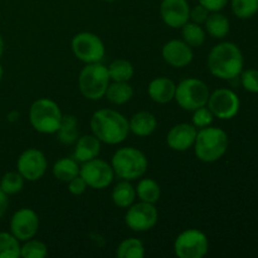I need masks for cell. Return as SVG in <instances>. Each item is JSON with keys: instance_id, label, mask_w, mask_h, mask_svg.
Returning <instances> with one entry per match:
<instances>
[{"instance_id": "1", "label": "cell", "mask_w": 258, "mask_h": 258, "mask_svg": "<svg viewBox=\"0 0 258 258\" xmlns=\"http://www.w3.org/2000/svg\"><path fill=\"white\" fill-rule=\"evenodd\" d=\"M91 130L101 143L117 145L127 138L130 126L122 113L111 108L96 111L91 117Z\"/></svg>"}, {"instance_id": "2", "label": "cell", "mask_w": 258, "mask_h": 258, "mask_svg": "<svg viewBox=\"0 0 258 258\" xmlns=\"http://www.w3.org/2000/svg\"><path fill=\"white\" fill-rule=\"evenodd\" d=\"M209 72L221 80H233L243 70V54L238 45L223 42L214 45L207 59Z\"/></svg>"}, {"instance_id": "3", "label": "cell", "mask_w": 258, "mask_h": 258, "mask_svg": "<svg viewBox=\"0 0 258 258\" xmlns=\"http://www.w3.org/2000/svg\"><path fill=\"white\" fill-rule=\"evenodd\" d=\"M228 144L229 140L226 131L219 127L207 126L197 133L193 145L194 153L203 163H214L226 154Z\"/></svg>"}, {"instance_id": "4", "label": "cell", "mask_w": 258, "mask_h": 258, "mask_svg": "<svg viewBox=\"0 0 258 258\" xmlns=\"http://www.w3.org/2000/svg\"><path fill=\"white\" fill-rule=\"evenodd\" d=\"M111 166L113 173L122 180H135L141 178L148 170V159L139 149L126 146L113 154Z\"/></svg>"}, {"instance_id": "5", "label": "cell", "mask_w": 258, "mask_h": 258, "mask_svg": "<svg viewBox=\"0 0 258 258\" xmlns=\"http://www.w3.org/2000/svg\"><path fill=\"white\" fill-rule=\"evenodd\" d=\"M110 80L108 70L105 64L101 62L90 63L83 67L78 76V87L83 97L97 101L105 96Z\"/></svg>"}, {"instance_id": "6", "label": "cell", "mask_w": 258, "mask_h": 258, "mask_svg": "<svg viewBox=\"0 0 258 258\" xmlns=\"http://www.w3.org/2000/svg\"><path fill=\"white\" fill-rule=\"evenodd\" d=\"M60 108L49 98H39L30 106L29 120L33 128L40 134H55L62 121Z\"/></svg>"}, {"instance_id": "7", "label": "cell", "mask_w": 258, "mask_h": 258, "mask_svg": "<svg viewBox=\"0 0 258 258\" xmlns=\"http://www.w3.org/2000/svg\"><path fill=\"white\" fill-rule=\"evenodd\" d=\"M209 98V88L198 78H186L176 86L175 97L179 106L185 111H194L207 105Z\"/></svg>"}, {"instance_id": "8", "label": "cell", "mask_w": 258, "mask_h": 258, "mask_svg": "<svg viewBox=\"0 0 258 258\" xmlns=\"http://www.w3.org/2000/svg\"><path fill=\"white\" fill-rule=\"evenodd\" d=\"M71 45L76 58L86 64L101 62L105 57V44L101 38L93 33H78L73 37Z\"/></svg>"}, {"instance_id": "9", "label": "cell", "mask_w": 258, "mask_h": 258, "mask_svg": "<svg viewBox=\"0 0 258 258\" xmlns=\"http://www.w3.org/2000/svg\"><path fill=\"white\" fill-rule=\"evenodd\" d=\"M208 238L199 229H186L174 242V252L179 258H202L208 253Z\"/></svg>"}, {"instance_id": "10", "label": "cell", "mask_w": 258, "mask_h": 258, "mask_svg": "<svg viewBox=\"0 0 258 258\" xmlns=\"http://www.w3.org/2000/svg\"><path fill=\"white\" fill-rule=\"evenodd\" d=\"M80 175L90 188L106 189L112 183L115 173L110 164L95 158L82 163V166H80Z\"/></svg>"}, {"instance_id": "11", "label": "cell", "mask_w": 258, "mask_h": 258, "mask_svg": "<svg viewBox=\"0 0 258 258\" xmlns=\"http://www.w3.org/2000/svg\"><path fill=\"white\" fill-rule=\"evenodd\" d=\"M159 213L155 206L146 202L131 204L125 216V223L131 231L146 232L150 231L158 223Z\"/></svg>"}, {"instance_id": "12", "label": "cell", "mask_w": 258, "mask_h": 258, "mask_svg": "<svg viewBox=\"0 0 258 258\" xmlns=\"http://www.w3.org/2000/svg\"><path fill=\"white\" fill-rule=\"evenodd\" d=\"M207 105L214 117H218L221 120H229L238 113L241 102H239L238 96L232 90L219 88L209 95Z\"/></svg>"}, {"instance_id": "13", "label": "cell", "mask_w": 258, "mask_h": 258, "mask_svg": "<svg viewBox=\"0 0 258 258\" xmlns=\"http://www.w3.org/2000/svg\"><path fill=\"white\" fill-rule=\"evenodd\" d=\"M18 173L28 181H37L47 170V159L38 149H28L23 151L17 161Z\"/></svg>"}, {"instance_id": "14", "label": "cell", "mask_w": 258, "mask_h": 258, "mask_svg": "<svg viewBox=\"0 0 258 258\" xmlns=\"http://www.w3.org/2000/svg\"><path fill=\"white\" fill-rule=\"evenodd\" d=\"M39 218L30 208H22L13 214L10 219V232L18 241H28L38 233Z\"/></svg>"}, {"instance_id": "15", "label": "cell", "mask_w": 258, "mask_h": 258, "mask_svg": "<svg viewBox=\"0 0 258 258\" xmlns=\"http://www.w3.org/2000/svg\"><path fill=\"white\" fill-rule=\"evenodd\" d=\"M160 15L168 27L181 28L190 19V8L186 0H163Z\"/></svg>"}, {"instance_id": "16", "label": "cell", "mask_w": 258, "mask_h": 258, "mask_svg": "<svg viewBox=\"0 0 258 258\" xmlns=\"http://www.w3.org/2000/svg\"><path fill=\"white\" fill-rule=\"evenodd\" d=\"M163 58L168 64L175 68H183L193 60V50L184 40L173 39L163 47Z\"/></svg>"}, {"instance_id": "17", "label": "cell", "mask_w": 258, "mask_h": 258, "mask_svg": "<svg viewBox=\"0 0 258 258\" xmlns=\"http://www.w3.org/2000/svg\"><path fill=\"white\" fill-rule=\"evenodd\" d=\"M197 127L190 123H178L169 130L166 144L175 151H186L194 145L197 138Z\"/></svg>"}, {"instance_id": "18", "label": "cell", "mask_w": 258, "mask_h": 258, "mask_svg": "<svg viewBox=\"0 0 258 258\" xmlns=\"http://www.w3.org/2000/svg\"><path fill=\"white\" fill-rule=\"evenodd\" d=\"M176 85L166 77H158L149 83L148 93L156 103H168L175 97Z\"/></svg>"}, {"instance_id": "19", "label": "cell", "mask_w": 258, "mask_h": 258, "mask_svg": "<svg viewBox=\"0 0 258 258\" xmlns=\"http://www.w3.org/2000/svg\"><path fill=\"white\" fill-rule=\"evenodd\" d=\"M101 151V141L95 135H85L76 141L73 159L78 163H86L97 158Z\"/></svg>"}, {"instance_id": "20", "label": "cell", "mask_w": 258, "mask_h": 258, "mask_svg": "<svg viewBox=\"0 0 258 258\" xmlns=\"http://www.w3.org/2000/svg\"><path fill=\"white\" fill-rule=\"evenodd\" d=\"M128 126H130L131 133L135 134L136 136L145 138V136L151 135L156 130L158 121H156V117L151 112L140 111V112L135 113L131 117Z\"/></svg>"}, {"instance_id": "21", "label": "cell", "mask_w": 258, "mask_h": 258, "mask_svg": "<svg viewBox=\"0 0 258 258\" xmlns=\"http://www.w3.org/2000/svg\"><path fill=\"white\" fill-rule=\"evenodd\" d=\"M204 24H206L207 33L213 38H217V39L227 37V34L229 33V28H231L228 18L219 12H212V14H209L204 22Z\"/></svg>"}, {"instance_id": "22", "label": "cell", "mask_w": 258, "mask_h": 258, "mask_svg": "<svg viewBox=\"0 0 258 258\" xmlns=\"http://www.w3.org/2000/svg\"><path fill=\"white\" fill-rule=\"evenodd\" d=\"M52 171L55 179L68 183L73 178L80 175V165H78V161L76 159L63 158L55 161Z\"/></svg>"}, {"instance_id": "23", "label": "cell", "mask_w": 258, "mask_h": 258, "mask_svg": "<svg viewBox=\"0 0 258 258\" xmlns=\"http://www.w3.org/2000/svg\"><path fill=\"white\" fill-rule=\"evenodd\" d=\"M113 204L118 208H128L136 198V190L128 180H122L117 183L111 194Z\"/></svg>"}, {"instance_id": "24", "label": "cell", "mask_w": 258, "mask_h": 258, "mask_svg": "<svg viewBox=\"0 0 258 258\" xmlns=\"http://www.w3.org/2000/svg\"><path fill=\"white\" fill-rule=\"evenodd\" d=\"M55 134H57V139L59 140V143L64 144V145L75 144L78 139V121L76 116H63L59 128Z\"/></svg>"}, {"instance_id": "25", "label": "cell", "mask_w": 258, "mask_h": 258, "mask_svg": "<svg viewBox=\"0 0 258 258\" xmlns=\"http://www.w3.org/2000/svg\"><path fill=\"white\" fill-rule=\"evenodd\" d=\"M105 96L113 105H123L133 98L134 88L127 82H113L108 85Z\"/></svg>"}, {"instance_id": "26", "label": "cell", "mask_w": 258, "mask_h": 258, "mask_svg": "<svg viewBox=\"0 0 258 258\" xmlns=\"http://www.w3.org/2000/svg\"><path fill=\"white\" fill-rule=\"evenodd\" d=\"M136 190V196L139 197L141 202H146V203H151L155 204L156 202L160 199L161 196V190L159 184L156 183L154 179L150 178H145L141 179L139 181L138 186L135 188Z\"/></svg>"}, {"instance_id": "27", "label": "cell", "mask_w": 258, "mask_h": 258, "mask_svg": "<svg viewBox=\"0 0 258 258\" xmlns=\"http://www.w3.org/2000/svg\"><path fill=\"white\" fill-rule=\"evenodd\" d=\"M108 75L113 82H128L134 77V67L126 59H116L107 67Z\"/></svg>"}, {"instance_id": "28", "label": "cell", "mask_w": 258, "mask_h": 258, "mask_svg": "<svg viewBox=\"0 0 258 258\" xmlns=\"http://www.w3.org/2000/svg\"><path fill=\"white\" fill-rule=\"evenodd\" d=\"M118 258H143L145 256V248L140 239L127 238L121 242L116 251Z\"/></svg>"}, {"instance_id": "29", "label": "cell", "mask_w": 258, "mask_h": 258, "mask_svg": "<svg viewBox=\"0 0 258 258\" xmlns=\"http://www.w3.org/2000/svg\"><path fill=\"white\" fill-rule=\"evenodd\" d=\"M181 35L183 40L189 47H201L206 40V32L201 24L197 23H186L181 27Z\"/></svg>"}, {"instance_id": "30", "label": "cell", "mask_w": 258, "mask_h": 258, "mask_svg": "<svg viewBox=\"0 0 258 258\" xmlns=\"http://www.w3.org/2000/svg\"><path fill=\"white\" fill-rule=\"evenodd\" d=\"M19 256V241L12 233L0 232V258H17Z\"/></svg>"}, {"instance_id": "31", "label": "cell", "mask_w": 258, "mask_h": 258, "mask_svg": "<svg viewBox=\"0 0 258 258\" xmlns=\"http://www.w3.org/2000/svg\"><path fill=\"white\" fill-rule=\"evenodd\" d=\"M24 186V178L18 171H9L4 174L0 180V189L8 196L19 193Z\"/></svg>"}, {"instance_id": "32", "label": "cell", "mask_w": 258, "mask_h": 258, "mask_svg": "<svg viewBox=\"0 0 258 258\" xmlns=\"http://www.w3.org/2000/svg\"><path fill=\"white\" fill-rule=\"evenodd\" d=\"M232 12L239 19H249L258 13V0H232Z\"/></svg>"}, {"instance_id": "33", "label": "cell", "mask_w": 258, "mask_h": 258, "mask_svg": "<svg viewBox=\"0 0 258 258\" xmlns=\"http://www.w3.org/2000/svg\"><path fill=\"white\" fill-rule=\"evenodd\" d=\"M47 253V246L37 239H28L24 246L20 247V256L24 258H44Z\"/></svg>"}, {"instance_id": "34", "label": "cell", "mask_w": 258, "mask_h": 258, "mask_svg": "<svg viewBox=\"0 0 258 258\" xmlns=\"http://www.w3.org/2000/svg\"><path fill=\"white\" fill-rule=\"evenodd\" d=\"M213 113L211 112L208 107L203 106V107H199L197 110H194L193 115V125L196 127L203 128L207 127V126H211V123L213 122Z\"/></svg>"}, {"instance_id": "35", "label": "cell", "mask_w": 258, "mask_h": 258, "mask_svg": "<svg viewBox=\"0 0 258 258\" xmlns=\"http://www.w3.org/2000/svg\"><path fill=\"white\" fill-rule=\"evenodd\" d=\"M241 82L246 91L252 93H258V71L247 70L242 72Z\"/></svg>"}, {"instance_id": "36", "label": "cell", "mask_w": 258, "mask_h": 258, "mask_svg": "<svg viewBox=\"0 0 258 258\" xmlns=\"http://www.w3.org/2000/svg\"><path fill=\"white\" fill-rule=\"evenodd\" d=\"M86 189H87V184L81 175H77L72 180L68 181V190L73 196H81L85 193Z\"/></svg>"}, {"instance_id": "37", "label": "cell", "mask_w": 258, "mask_h": 258, "mask_svg": "<svg viewBox=\"0 0 258 258\" xmlns=\"http://www.w3.org/2000/svg\"><path fill=\"white\" fill-rule=\"evenodd\" d=\"M209 15V10L207 9V8H204L203 5L198 4L196 5V7L193 8V9H190V19L193 20L194 23H197V24H203L204 22L207 20V18H208Z\"/></svg>"}, {"instance_id": "38", "label": "cell", "mask_w": 258, "mask_h": 258, "mask_svg": "<svg viewBox=\"0 0 258 258\" xmlns=\"http://www.w3.org/2000/svg\"><path fill=\"white\" fill-rule=\"evenodd\" d=\"M199 4L203 5L209 12H221L228 4V0H199Z\"/></svg>"}, {"instance_id": "39", "label": "cell", "mask_w": 258, "mask_h": 258, "mask_svg": "<svg viewBox=\"0 0 258 258\" xmlns=\"http://www.w3.org/2000/svg\"><path fill=\"white\" fill-rule=\"evenodd\" d=\"M8 206H9V201H8V194H5L4 191L0 189V218L5 214L7 212Z\"/></svg>"}, {"instance_id": "40", "label": "cell", "mask_w": 258, "mask_h": 258, "mask_svg": "<svg viewBox=\"0 0 258 258\" xmlns=\"http://www.w3.org/2000/svg\"><path fill=\"white\" fill-rule=\"evenodd\" d=\"M3 52H4V40H3L2 35H0V57H2Z\"/></svg>"}, {"instance_id": "41", "label": "cell", "mask_w": 258, "mask_h": 258, "mask_svg": "<svg viewBox=\"0 0 258 258\" xmlns=\"http://www.w3.org/2000/svg\"><path fill=\"white\" fill-rule=\"evenodd\" d=\"M3 75H4V71H3V66L0 64V81H2V78H3Z\"/></svg>"}, {"instance_id": "42", "label": "cell", "mask_w": 258, "mask_h": 258, "mask_svg": "<svg viewBox=\"0 0 258 258\" xmlns=\"http://www.w3.org/2000/svg\"><path fill=\"white\" fill-rule=\"evenodd\" d=\"M105 2H108V3H112V2H116V0H105Z\"/></svg>"}]
</instances>
